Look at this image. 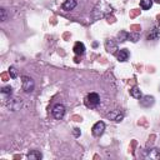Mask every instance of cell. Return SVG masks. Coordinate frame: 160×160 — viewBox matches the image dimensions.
<instances>
[{
	"mask_svg": "<svg viewBox=\"0 0 160 160\" xmlns=\"http://www.w3.org/2000/svg\"><path fill=\"white\" fill-rule=\"evenodd\" d=\"M100 104V96L96 92H90L85 98V105L88 108H96Z\"/></svg>",
	"mask_w": 160,
	"mask_h": 160,
	"instance_id": "1",
	"label": "cell"
},
{
	"mask_svg": "<svg viewBox=\"0 0 160 160\" xmlns=\"http://www.w3.org/2000/svg\"><path fill=\"white\" fill-rule=\"evenodd\" d=\"M76 6V0H65L64 2H62V10H65V11H70V10H72Z\"/></svg>",
	"mask_w": 160,
	"mask_h": 160,
	"instance_id": "8",
	"label": "cell"
},
{
	"mask_svg": "<svg viewBox=\"0 0 160 160\" xmlns=\"http://www.w3.org/2000/svg\"><path fill=\"white\" fill-rule=\"evenodd\" d=\"M0 12H1V18H0V20H1V21H5V20H6V12H5V9H0Z\"/></svg>",
	"mask_w": 160,
	"mask_h": 160,
	"instance_id": "19",
	"label": "cell"
},
{
	"mask_svg": "<svg viewBox=\"0 0 160 160\" xmlns=\"http://www.w3.org/2000/svg\"><path fill=\"white\" fill-rule=\"evenodd\" d=\"M74 134H75V136H79L80 130H79V129H74Z\"/></svg>",
	"mask_w": 160,
	"mask_h": 160,
	"instance_id": "20",
	"label": "cell"
},
{
	"mask_svg": "<svg viewBox=\"0 0 160 160\" xmlns=\"http://www.w3.org/2000/svg\"><path fill=\"white\" fill-rule=\"evenodd\" d=\"M152 5V0H140V6L142 10H148L150 9Z\"/></svg>",
	"mask_w": 160,
	"mask_h": 160,
	"instance_id": "15",
	"label": "cell"
},
{
	"mask_svg": "<svg viewBox=\"0 0 160 160\" xmlns=\"http://www.w3.org/2000/svg\"><path fill=\"white\" fill-rule=\"evenodd\" d=\"M116 58L119 61H126L129 59V51L126 49H121L116 52Z\"/></svg>",
	"mask_w": 160,
	"mask_h": 160,
	"instance_id": "9",
	"label": "cell"
},
{
	"mask_svg": "<svg viewBox=\"0 0 160 160\" xmlns=\"http://www.w3.org/2000/svg\"><path fill=\"white\" fill-rule=\"evenodd\" d=\"M51 112H52V116H54L55 119L60 120V119H62L64 115H65V106H64L62 104H56V105L52 108Z\"/></svg>",
	"mask_w": 160,
	"mask_h": 160,
	"instance_id": "3",
	"label": "cell"
},
{
	"mask_svg": "<svg viewBox=\"0 0 160 160\" xmlns=\"http://www.w3.org/2000/svg\"><path fill=\"white\" fill-rule=\"evenodd\" d=\"M1 92L5 94V95H11L12 89H11V86H4V88L1 89Z\"/></svg>",
	"mask_w": 160,
	"mask_h": 160,
	"instance_id": "17",
	"label": "cell"
},
{
	"mask_svg": "<svg viewBox=\"0 0 160 160\" xmlns=\"http://www.w3.org/2000/svg\"><path fill=\"white\" fill-rule=\"evenodd\" d=\"M105 48H106V50H108L110 54H115L116 50H118V45H116V42H115L114 40H108V41L105 42Z\"/></svg>",
	"mask_w": 160,
	"mask_h": 160,
	"instance_id": "7",
	"label": "cell"
},
{
	"mask_svg": "<svg viewBox=\"0 0 160 160\" xmlns=\"http://www.w3.org/2000/svg\"><path fill=\"white\" fill-rule=\"evenodd\" d=\"M41 158H42V155L38 150H31L30 152H28V159H30V160H39Z\"/></svg>",
	"mask_w": 160,
	"mask_h": 160,
	"instance_id": "12",
	"label": "cell"
},
{
	"mask_svg": "<svg viewBox=\"0 0 160 160\" xmlns=\"http://www.w3.org/2000/svg\"><path fill=\"white\" fill-rule=\"evenodd\" d=\"M21 85H22V90L25 92H31L34 90V86H35L34 80L29 76H22L21 78Z\"/></svg>",
	"mask_w": 160,
	"mask_h": 160,
	"instance_id": "2",
	"label": "cell"
},
{
	"mask_svg": "<svg viewBox=\"0 0 160 160\" xmlns=\"http://www.w3.org/2000/svg\"><path fill=\"white\" fill-rule=\"evenodd\" d=\"M159 35H160V31H159L156 28H154V29H151V31L148 34V39H149V40H155V39L159 38Z\"/></svg>",
	"mask_w": 160,
	"mask_h": 160,
	"instance_id": "13",
	"label": "cell"
},
{
	"mask_svg": "<svg viewBox=\"0 0 160 160\" xmlns=\"http://www.w3.org/2000/svg\"><path fill=\"white\" fill-rule=\"evenodd\" d=\"M144 158H146V159H159L160 158V151L158 149H148L146 152L144 154Z\"/></svg>",
	"mask_w": 160,
	"mask_h": 160,
	"instance_id": "6",
	"label": "cell"
},
{
	"mask_svg": "<svg viewBox=\"0 0 160 160\" xmlns=\"http://www.w3.org/2000/svg\"><path fill=\"white\" fill-rule=\"evenodd\" d=\"M108 116H109L111 120H114V121L119 122V121H121V120H122L124 114H122L120 110H112V111H110V112L108 114Z\"/></svg>",
	"mask_w": 160,
	"mask_h": 160,
	"instance_id": "5",
	"label": "cell"
},
{
	"mask_svg": "<svg viewBox=\"0 0 160 160\" xmlns=\"http://www.w3.org/2000/svg\"><path fill=\"white\" fill-rule=\"evenodd\" d=\"M91 130H92V135H94V136H101L102 132H104V130H105V122L98 121V122L92 126Z\"/></svg>",
	"mask_w": 160,
	"mask_h": 160,
	"instance_id": "4",
	"label": "cell"
},
{
	"mask_svg": "<svg viewBox=\"0 0 160 160\" xmlns=\"http://www.w3.org/2000/svg\"><path fill=\"white\" fill-rule=\"evenodd\" d=\"M118 39H119V41H125L129 39V34L126 31H120L118 34Z\"/></svg>",
	"mask_w": 160,
	"mask_h": 160,
	"instance_id": "16",
	"label": "cell"
},
{
	"mask_svg": "<svg viewBox=\"0 0 160 160\" xmlns=\"http://www.w3.org/2000/svg\"><path fill=\"white\" fill-rule=\"evenodd\" d=\"M140 104L142 106H145V108H149V106H151L154 104V98L152 96H149V95L142 96V99L140 100Z\"/></svg>",
	"mask_w": 160,
	"mask_h": 160,
	"instance_id": "11",
	"label": "cell"
},
{
	"mask_svg": "<svg viewBox=\"0 0 160 160\" xmlns=\"http://www.w3.org/2000/svg\"><path fill=\"white\" fill-rule=\"evenodd\" d=\"M74 52L76 54V55H82L84 54V51H85V45L82 44V42H80V41H78V42H75V45H74Z\"/></svg>",
	"mask_w": 160,
	"mask_h": 160,
	"instance_id": "10",
	"label": "cell"
},
{
	"mask_svg": "<svg viewBox=\"0 0 160 160\" xmlns=\"http://www.w3.org/2000/svg\"><path fill=\"white\" fill-rule=\"evenodd\" d=\"M130 95H131L132 98H135V99H140V98H141V91H140V89H139L138 86H134V88L130 90Z\"/></svg>",
	"mask_w": 160,
	"mask_h": 160,
	"instance_id": "14",
	"label": "cell"
},
{
	"mask_svg": "<svg viewBox=\"0 0 160 160\" xmlns=\"http://www.w3.org/2000/svg\"><path fill=\"white\" fill-rule=\"evenodd\" d=\"M9 74H10V76H11L12 79H15V78L18 76V72H16V69H15L14 66H11V68L9 69Z\"/></svg>",
	"mask_w": 160,
	"mask_h": 160,
	"instance_id": "18",
	"label": "cell"
},
{
	"mask_svg": "<svg viewBox=\"0 0 160 160\" xmlns=\"http://www.w3.org/2000/svg\"><path fill=\"white\" fill-rule=\"evenodd\" d=\"M154 1H156V2H159V4H160V0H154Z\"/></svg>",
	"mask_w": 160,
	"mask_h": 160,
	"instance_id": "21",
	"label": "cell"
}]
</instances>
